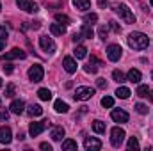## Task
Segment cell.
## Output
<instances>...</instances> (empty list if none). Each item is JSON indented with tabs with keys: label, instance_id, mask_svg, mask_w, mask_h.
<instances>
[{
	"label": "cell",
	"instance_id": "d6986e66",
	"mask_svg": "<svg viewBox=\"0 0 153 151\" xmlns=\"http://www.w3.org/2000/svg\"><path fill=\"white\" fill-rule=\"evenodd\" d=\"M126 80L132 82V84H139V82H141V71L132 68V70L128 71V75H126Z\"/></svg>",
	"mask_w": 153,
	"mask_h": 151
},
{
	"label": "cell",
	"instance_id": "52a82bcc",
	"mask_svg": "<svg viewBox=\"0 0 153 151\" xmlns=\"http://www.w3.org/2000/svg\"><path fill=\"white\" fill-rule=\"evenodd\" d=\"M43 75H45V71H43V68L39 64H34V66L29 68V78L32 82H41L43 80Z\"/></svg>",
	"mask_w": 153,
	"mask_h": 151
},
{
	"label": "cell",
	"instance_id": "f907efd6",
	"mask_svg": "<svg viewBox=\"0 0 153 151\" xmlns=\"http://www.w3.org/2000/svg\"><path fill=\"white\" fill-rule=\"evenodd\" d=\"M152 78H153V71H152Z\"/></svg>",
	"mask_w": 153,
	"mask_h": 151
},
{
	"label": "cell",
	"instance_id": "f5cc1de1",
	"mask_svg": "<svg viewBox=\"0 0 153 151\" xmlns=\"http://www.w3.org/2000/svg\"><path fill=\"white\" fill-rule=\"evenodd\" d=\"M0 9H2V5H0Z\"/></svg>",
	"mask_w": 153,
	"mask_h": 151
},
{
	"label": "cell",
	"instance_id": "e575fe53",
	"mask_svg": "<svg viewBox=\"0 0 153 151\" xmlns=\"http://www.w3.org/2000/svg\"><path fill=\"white\" fill-rule=\"evenodd\" d=\"M98 36H100V38L105 41V39H107V36H109V29H107L105 25H102V27L98 29Z\"/></svg>",
	"mask_w": 153,
	"mask_h": 151
},
{
	"label": "cell",
	"instance_id": "681fc988",
	"mask_svg": "<svg viewBox=\"0 0 153 151\" xmlns=\"http://www.w3.org/2000/svg\"><path fill=\"white\" fill-rule=\"evenodd\" d=\"M150 4H152V5H153V0H150Z\"/></svg>",
	"mask_w": 153,
	"mask_h": 151
},
{
	"label": "cell",
	"instance_id": "f546056e",
	"mask_svg": "<svg viewBox=\"0 0 153 151\" xmlns=\"http://www.w3.org/2000/svg\"><path fill=\"white\" fill-rule=\"evenodd\" d=\"M112 78H114V82H117V84H123V82L126 80L125 75H123L119 70H114V71H112Z\"/></svg>",
	"mask_w": 153,
	"mask_h": 151
},
{
	"label": "cell",
	"instance_id": "30bf717a",
	"mask_svg": "<svg viewBox=\"0 0 153 151\" xmlns=\"http://www.w3.org/2000/svg\"><path fill=\"white\" fill-rule=\"evenodd\" d=\"M48 126V121H41V123H30V126H29V133L32 135V137H38L39 133L45 130Z\"/></svg>",
	"mask_w": 153,
	"mask_h": 151
},
{
	"label": "cell",
	"instance_id": "7c38bea8",
	"mask_svg": "<svg viewBox=\"0 0 153 151\" xmlns=\"http://www.w3.org/2000/svg\"><path fill=\"white\" fill-rule=\"evenodd\" d=\"M111 117H112V121H116V123H126L128 121V114L125 112V110H121V109H114L111 112Z\"/></svg>",
	"mask_w": 153,
	"mask_h": 151
},
{
	"label": "cell",
	"instance_id": "7bdbcfd3",
	"mask_svg": "<svg viewBox=\"0 0 153 151\" xmlns=\"http://www.w3.org/2000/svg\"><path fill=\"white\" fill-rule=\"evenodd\" d=\"M111 29H112V30H114V32H117V34H119V32H121V27H119V25H117V23H116V21H111Z\"/></svg>",
	"mask_w": 153,
	"mask_h": 151
},
{
	"label": "cell",
	"instance_id": "d590c367",
	"mask_svg": "<svg viewBox=\"0 0 153 151\" xmlns=\"http://www.w3.org/2000/svg\"><path fill=\"white\" fill-rule=\"evenodd\" d=\"M14 91H16L14 84H9V85L5 87V96H7V98H13V96H14Z\"/></svg>",
	"mask_w": 153,
	"mask_h": 151
},
{
	"label": "cell",
	"instance_id": "74e56055",
	"mask_svg": "<svg viewBox=\"0 0 153 151\" xmlns=\"http://www.w3.org/2000/svg\"><path fill=\"white\" fill-rule=\"evenodd\" d=\"M2 70H4V73H7V75H11L14 68H13V64H11V62H5V64L2 66Z\"/></svg>",
	"mask_w": 153,
	"mask_h": 151
},
{
	"label": "cell",
	"instance_id": "603a6c76",
	"mask_svg": "<svg viewBox=\"0 0 153 151\" xmlns=\"http://www.w3.org/2000/svg\"><path fill=\"white\" fill-rule=\"evenodd\" d=\"M76 148H78L76 141H71V139H66V141L62 142V151H76Z\"/></svg>",
	"mask_w": 153,
	"mask_h": 151
},
{
	"label": "cell",
	"instance_id": "4dcf8cb0",
	"mask_svg": "<svg viewBox=\"0 0 153 151\" xmlns=\"http://www.w3.org/2000/svg\"><path fill=\"white\" fill-rule=\"evenodd\" d=\"M84 21H85V23H96V21H98V14H96V13H89V14L84 16Z\"/></svg>",
	"mask_w": 153,
	"mask_h": 151
},
{
	"label": "cell",
	"instance_id": "9a60e30c",
	"mask_svg": "<svg viewBox=\"0 0 153 151\" xmlns=\"http://www.w3.org/2000/svg\"><path fill=\"white\" fill-rule=\"evenodd\" d=\"M62 66H64V70H66L68 73H75V71H76V62H75V59H73V57H64Z\"/></svg>",
	"mask_w": 153,
	"mask_h": 151
},
{
	"label": "cell",
	"instance_id": "e0dca14e",
	"mask_svg": "<svg viewBox=\"0 0 153 151\" xmlns=\"http://www.w3.org/2000/svg\"><path fill=\"white\" fill-rule=\"evenodd\" d=\"M50 32L53 36H62V34H66V25H62V23H52L50 25Z\"/></svg>",
	"mask_w": 153,
	"mask_h": 151
},
{
	"label": "cell",
	"instance_id": "3957f363",
	"mask_svg": "<svg viewBox=\"0 0 153 151\" xmlns=\"http://www.w3.org/2000/svg\"><path fill=\"white\" fill-rule=\"evenodd\" d=\"M125 130L123 128H119V126H114L112 130H111V144L114 146V148H119L121 144H123V141H125Z\"/></svg>",
	"mask_w": 153,
	"mask_h": 151
},
{
	"label": "cell",
	"instance_id": "44dd1931",
	"mask_svg": "<svg viewBox=\"0 0 153 151\" xmlns=\"http://www.w3.org/2000/svg\"><path fill=\"white\" fill-rule=\"evenodd\" d=\"M53 109H55V112H59V114H66L68 110H70L68 103H64L62 100H57V101L53 103Z\"/></svg>",
	"mask_w": 153,
	"mask_h": 151
},
{
	"label": "cell",
	"instance_id": "83f0119b",
	"mask_svg": "<svg viewBox=\"0 0 153 151\" xmlns=\"http://www.w3.org/2000/svg\"><path fill=\"white\" fill-rule=\"evenodd\" d=\"M93 130L96 132V133H105V123H102V121H93Z\"/></svg>",
	"mask_w": 153,
	"mask_h": 151
},
{
	"label": "cell",
	"instance_id": "484cf974",
	"mask_svg": "<svg viewBox=\"0 0 153 151\" xmlns=\"http://www.w3.org/2000/svg\"><path fill=\"white\" fill-rule=\"evenodd\" d=\"M130 94H132V93H130V89H128V87H117V91H116V96H117V98H121V100H126Z\"/></svg>",
	"mask_w": 153,
	"mask_h": 151
},
{
	"label": "cell",
	"instance_id": "ffe728a7",
	"mask_svg": "<svg viewBox=\"0 0 153 151\" xmlns=\"http://www.w3.org/2000/svg\"><path fill=\"white\" fill-rule=\"evenodd\" d=\"M27 114H29L30 117H39V115L43 114V109H41V105L32 103V105H29V107H27Z\"/></svg>",
	"mask_w": 153,
	"mask_h": 151
},
{
	"label": "cell",
	"instance_id": "f6af8a7d",
	"mask_svg": "<svg viewBox=\"0 0 153 151\" xmlns=\"http://www.w3.org/2000/svg\"><path fill=\"white\" fill-rule=\"evenodd\" d=\"M98 5L100 7H107V0H98Z\"/></svg>",
	"mask_w": 153,
	"mask_h": 151
},
{
	"label": "cell",
	"instance_id": "d4e9b609",
	"mask_svg": "<svg viewBox=\"0 0 153 151\" xmlns=\"http://www.w3.org/2000/svg\"><path fill=\"white\" fill-rule=\"evenodd\" d=\"M80 32H82V36H84V38H87V39H91L93 36H94V30H93V27H91L89 23H84Z\"/></svg>",
	"mask_w": 153,
	"mask_h": 151
},
{
	"label": "cell",
	"instance_id": "8fae6325",
	"mask_svg": "<svg viewBox=\"0 0 153 151\" xmlns=\"http://www.w3.org/2000/svg\"><path fill=\"white\" fill-rule=\"evenodd\" d=\"M13 141V132L9 126H0V142L2 144H9Z\"/></svg>",
	"mask_w": 153,
	"mask_h": 151
},
{
	"label": "cell",
	"instance_id": "1f68e13d",
	"mask_svg": "<svg viewBox=\"0 0 153 151\" xmlns=\"http://www.w3.org/2000/svg\"><path fill=\"white\" fill-rule=\"evenodd\" d=\"M148 93H150V87H148V85H139V87H137V96L146 98V96H148Z\"/></svg>",
	"mask_w": 153,
	"mask_h": 151
},
{
	"label": "cell",
	"instance_id": "4fadbf2b",
	"mask_svg": "<svg viewBox=\"0 0 153 151\" xmlns=\"http://www.w3.org/2000/svg\"><path fill=\"white\" fill-rule=\"evenodd\" d=\"M27 53L22 50V48H13L11 52L5 53V61H11V59H25Z\"/></svg>",
	"mask_w": 153,
	"mask_h": 151
},
{
	"label": "cell",
	"instance_id": "ac0fdd59",
	"mask_svg": "<svg viewBox=\"0 0 153 151\" xmlns=\"http://www.w3.org/2000/svg\"><path fill=\"white\" fill-rule=\"evenodd\" d=\"M50 137H52L53 141H62V137H64V128H62V126H53L52 132H50Z\"/></svg>",
	"mask_w": 153,
	"mask_h": 151
},
{
	"label": "cell",
	"instance_id": "bcb514c9",
	"mask_svg": "<svg viewBox=\"0 0 153 151\" xmlns=\"http://www.w3.org/2000/svg\"><path fill=\"white\" fill-rule=\"evenodd\" d=\"M148 98H150V100L153 101V91H150V93H148Z\"/></svg>",
	"mask_w": 153,
	"mask_h": 151
},
{
	"label": "cell",
	"instance_id": "836d02e7",
	"mask_svg": "<svg viewBox=\"0 0 153 151\" xmlns=\"http://www.w3.org/2000/svg\"><path fill=\"white\" fill-rule=\"evenodd\" d=\"M55 21L62 23V25H68L70 23V16H66V14H55Z\"/></svg>",
	"mask_w": 153,
	"mask_h": 151
},
{
	"label": "cell",
	"instance_id": "8992f818",
	"mask_svg": "<svg viewBox=\"0 0 153 151\" xmlns=\"http://www.w3.org/2000/svg\"><path fill=\"white\" fill-rule=\"evenodd\" d=\"M121 55H123V50H121V46L119 44H109L107 46V57H109V61H119L121 59Z\"/></svg>",
	"mask_w": 153,
	"mask_h": 151
},
{
	"label": "cell",
	"instance_id": "6da1fadb",
	"mask_svg": "<svg viewBox=\"0 0 153 151\" xmlns=\"http://www.w3.org/2000/svg\"><path fill=\"white\" fill-rule=\"evenodd\" d=\"M126 41H128V46L134 50H146L150 46V38L143 32H132L126 38Z\"/></svg>",
	"mask_w": 153,
	"mask_h": 151
},
{
	"label": "cell",
	"instance_id": "5b68a950",
	"mask_svg": "<svg viewBox=\"0 0 153 151\" xmlns=\"http://www.w3.org/2000/svg\"><path fill=\"white\" fill-rule=\"evenodd\" d=\"M39 46H41V50L46 52V53H53V52H55V43H53V39L48 38V36H41V38H39Z\"/></svg>",
	"mask_w": 153,
	"mask_h": 151
},
{
	"label": "cell",
	"instance_id": "cb8c5ba5",
	"mask_svg": "<svg viewBox=\"0 0 153 151\" xmlns=\"http://www.w3.org/2000/svg\"><path fill=\"white\" fill-rule=\"evenodd\" d=\"M73 55H75L76 59H85L87 57V48L82 46V44H78L75 50H73Z\"/></svg>",
	"mask_w": 153,
	"mask_h": 151
},
{
	"label": "cell",
	"instance_id": "9c48e42d",
	"mask_svg": "<svg viewBox=\"0 0 153 151\" xmlns=\"http://www.w3.org/2000/svg\"><path fill=\"white\" fill-rule=\"evenodd\" d=\"M84 146H85L87 151H98V150H102V141L96 139V137H87L84 141Z\"/></svg>",
	"mask_w": 153,
	"mask_h": 151
},
{
	"label": "cell",
	"instance_id": "ab89813d",
	"mask_svg": "<svg viewBox=\"0 0 153 151\" xmlns=\"http://www.w3.org/2000/svg\"><path fill=\"white\" fill-rule=\"evenodd\" d=\"M96 85H98L100 89H107V82H105V78H98V80H96Z\"/></svg>",
	"mask_w": 153,
	"mask_h": 151
},
{
	"label": "cell",
	"instance_id": "ee69618b",
	"mask_svg": "<svg viewBox=\"0 0 153 151\" xmlns=\"http://www.w3.org/2000/svg\"><path fill=\"white\" fill-rule=\"evenodd\" d=\"M41 150L43 151H52V146H50L48 142H43V144H41Z\"/></svg>",
	"mask_w": 153,
	"mask_h": 151
},
{
	"label": "cell",
	"instance_id": "4316f807",
	"mask_svg": "<svg viewBox=\"0 0 153 151\" xmlns=\"http://www.w3.org/2000/svg\"><path fill=\"white\" fill-rule=\"evenodd\" d=\"M38 96H39V100H43V101L52 100V93H50V89H39V91H38Z\"/></svg>",
	"mask_w": 153,
	"mask_h": 151
},
{
	"label": "cell",
	"instance_id": "8d00e7d4",
	"mask_svg": "<svg viewBox=\"0 0 153 151\" xmlns=\"http://www.w3.org/2000/svg\"><path fill=\"white\" fill-rule=\"evenodd\" d=\"M135 110L141 114V115H144V114H148V107H146L144 103H137V105H135Z\"/></svg>",
	"mask_w": 153,
	"mask_h": 151
},
{
	"label": "cell",
	"instance_id": "f35d334b",
	"mask_svg": "<svg viewBox=\"0 0 153 151\" xmlns=\"http://www.w3.org/2000/svg\"><path fill=\"white\" fill-rule=\"evenodd\" d=\"M7 36H9V32H7V29H5L4 25H0V39L4 41V39H7Z\"/></svg>",
	"mask_w": 153,
	"mask_h": 151
},
{
	"label": "cell",
	"instance_id": "5bb4252c",
	"mask_svg": "<svg viewBox=\"0 0 153 151\" xmlns=\"http://www.w3.org/2000/svg\"><path fill=\"white\" fill-rule=\"evenodd\" d=\"M11 112L13 114H16V115H20V114H23L25 112V103L22 101V100H14L13 103H11Z\"/></svg>",
	"mask_w": 153,
	"mask_h": 151
},
{
	"label": "cell",
	"instance_id": "f1b7e54d",
	"mask_svg": "<svg viewBox=\"0 0 153 151\" xmlns=\"http://www.w3.org/2000/svg\"><path fill=\"white\" fill-rule=\"evenodd\" d=\"M130 151H137L139 150V141H137V137H130L128 139V146H126Z\"/></svg>",
	"mask_w": 153,
	"mask_h": 151
},
{
	"label": "cell",
	"instance_id": "277c9868",
	"mask_svg": "<svg viewBox=\"0 0 153 151\" xmlns=\"http://www.w3.org/2000/svg\"><path fill=\"white\" fill-rule=\"evenodd\" d=\"M93 94H94V89L93 87H85V85H82V87H76L75 91V100L78 101H85V100H89V98H93Z\"/></svg>",
	"mask_w": 153,
	"mask_h": 151
},
{
	"label": "cell",
	"instance_id": "7dc6e473",
	"mask_svg": "<svg viewBox=\"0 0 153 151\" xmlns=\"http://www.w3.org/2000/svg\"><path fill=\"white\" fill-rule=\"evenodd\" d=\"M2 50H4V41L0 39V52H2Z\"/></svg>",
	"mask_w": 153,
	"mask_h": 151
},
{
	"label": "cell",
	"instance_id": "2e32d148",
	"mask_svg": "<svg viewBox=\"0 0 153 151\" xmlns=\"http://www.w3.org/2000/svg\"><path fill=\"white\" fill-rule=\"evenodd\" d=\"M100 66H102V62H100V61H98L96 57H91V61H89V64H87V66H85L84 70H85V73H96Z\"/></svg>",
	"mask_w": 153,
	"mask_h": 151
},
{
	"label": "cell",
	"instance_id": "ba28073f",
	"mask_svg": "<svg viewBox=\"0 0 153 151\" xmlns=\"http://www.w3.org/2000/svg\"><path fill=\"white\" fill-rule=\"evenodd\" d=\"M16 4H18L20 9H23V11H27V13H36V11H39L38 4L32 2V0H16Z\"/></svg>",
	"mask_w": 153,
	"mask_h": 151
},
{
	"label": "cell",
	"instance_id": "7a4b0ae2",
	"mask_svg": "<svg viewBox=\"0 0 153 151\" xmlns=\"http://www.w3.org/2000/svg\"><path fill=\"white\" fill-rule=\"evenodd\" d=\"M114 11L119 14V18H121L125 23H135V14L132 13V9H130L126 4H116Z\"/></svg>",
	"mask_w": 153,
	"mask_h": 151
},
{
	"label": "cell",
	"instance_id": "d6a6232c",
	"mask_svg": "<svg viewBox=\"0 0 153 151\" xmlns=\"http://www.w3.org/2000/svg\"><path fill=\"white\" fill-rule=\"evenodd\" d=\"M102 105H103L105 109H111V107L114 105V98H112V96H103V98H102Z\"/></svg>",
	"mask_w": 153,
	"mask_h": 151
},
{
	"label": "cell",
	"instance_id": "60d3db41",
	"mask_svg": "<svg viewBox=\"0 0 153 151\" xmlns=\"http://www.w3.org/2000/svg\"><path fill=\"white\" fill-rule=\"evenodd\" d=\"M7 119H9V112L7 110H0V123H4Z\"/></svg>",
	"mask_w": 153,
	"mask_h": 151
},
{
	"label": "cell",
	"instance_id": "b9f144b4",
	"mask_svg": "<svg viewBox=\"0 0 153 151\" xmlns=\"http://www.w3.org/2000/svg\"><path fill=\"white\" fill-rule=\"evenodd\" d=\"M73 43H80V41H82V39H84V36H82V32H75V34H73Z\"/></svg>",
	"mask_w": 153,
	"mask_h": 151
},
{
	"label": "cell",
	"instance_id": "7402d4cb",
	"mask_svg": "<svg viewBox=\"0 0 153 151\" xmlns=\"http://www.w3.org/2000/svg\"><path fill=\"white\" fill-rule=\"evenodd\" d=\"M73 5H75L78 11H87V9H91V2H89V0H73Z\"/></svg>",
	"mask_w": 153,
	"mask_h": 151
},
{
	"label": "cell",
	"instance_id": "c3c4849f",
	"mask_svg": "<svg viewBox=\"0 0 153 151\" xmlns=\"http://www.w3.org/2000/svg\"><path fill=\"white\" fill-rule=\"evenodd\" d=\"M0 87H2V78H0Z\"/></svg>",
	"mask_w": 153,
	"mask_h": 151
},
{
	"label": "cell",
	"instance_id": "816d5d0a",
	"mask_svg": "<svg viewBox=\"0 0 153 151\" xmlns=\"http://www.w3.org/2000/svg\"><path fill=\"white\" fill-rule=\"evenodd\" d=\"M0 105H2V100H0Z\"/></svg>",
	"mask_w": 153,
	"mask_h": 151
}]
</instances>
